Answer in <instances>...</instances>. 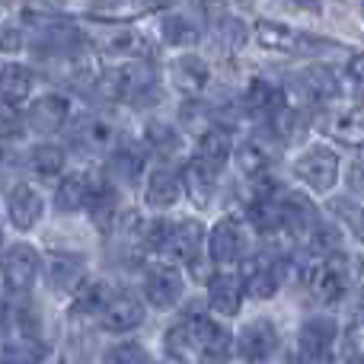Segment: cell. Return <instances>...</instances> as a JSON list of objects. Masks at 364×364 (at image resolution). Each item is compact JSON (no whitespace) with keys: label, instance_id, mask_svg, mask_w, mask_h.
<instances>
[{"label":"cell","instance_id":"1","mask_svg":"<svg viewBox=\"0 0 364 364\" xmlns=\"http://www.w3.org/2000/svg\"><path fill=\"white\" fill-rule=\"evenodd\" d=\"M352 278H355V269H352V262H348L346 250L320 256L304 272V284H307L310 301L323 310H336L348 301V294H352Z\"/></svg>","mask_w":364,"mask_h":364},{"label":"cell","instance_id":"2","mask_svg":"<svg viewBox=\"0 0 364 364\" xmlns=\"http://www.w3.org/2000/svg\"><path fill=\"white\" fill-rule=\"evenodd\" d=\"M237 275L243 282V294L252 301H272L288 282L291 259L282 250H250L237 265Z\"/></svg>","mask_w":364,"mask_h":364},{"label":"cell","instance_id":"3","mask_svg":"<svg viewBox=\"0 0 364 364\" xmlns=\"http://www.w3.org/2000/svg\"><path fill=\"white\" fill-rule=\"evenodd\" d=\"M291 173L310 195H329L342 182V157L326 141H310L294 154Z\"/></svg>","mask_w":364,"mask_h":364},{"label":"cell","instance_id":"4","mask_svg":"<svg viewBox=\"0 0 364 364\" xmlns=\"http://www.w3.org/2000/svg\"><path fill=\"white\" fill-rule=\"evenodd\" d=\"M250 246L252 230L243 214H220L211 227H205V259L211 269H233Z\"/></svg>","mask_w":364,"mask_h":364},{"label":"cell","instance_id":"5","mask_svg":"<svg viewBox=\"0 0 364 364\" xmlns=\"http://www.w3.org/2000/svg\"><path fill=\"white\" fill-rule=\"evenodd\" d=\"M102 87L119 102H128V106H151V102H157L160 77L147 58H132V61L106 70V74H102Z\"/></svg>","mask_w":364,"mask_h":364},{"label":"cell","instance_id":"6","mask_svg":"<svg viewBox=\"0 0 364 364\" xmlns=\"http://www.w3.org/2000/svg\"><path fill=\"white\" fill-rule=\"evenodd\" d=\"M42 278V252L29 240L4 246L0 252V288L10 297H29Z\"/></svg>","mask_w":364,"mask_h":364},{"label":"cell","instance_id":"7","mask_svg":"<svg viewBox=\"0 0 364 364\" xmlns=\"http://www.w3.org/2000/svg\"><path fill=\"white\" fill-rule=\"evenodd\" d=\"M154 259H166V262H176L182 269H198L205 259V224L198 218H176L166 220V233L164 243H160L157 256Z\"/></svg>","mask_w":364,"mask_h":364},{"label":"cell","instance_id":"8","mask_svg":"<svg viewBox=\"0 0 364 364\" xmlns=\"http://www.w3.org/2000/svg\"><path fill=\"white\" fill-rule=\"evenodd\" d=\"M186 272L176 262H166V259H154L151 265L141 275V301H144L147 310H166L179 307L182 297H186Z\"/></svg>","mask_w":364,"mask_h":364},{"label":"cell","instance_id":"9","mask_svg":"<svg viewBox=\"0 0 364 364\" xmlns=\"http://www.w3.org/2000/svg\"><path fill=\"white\" fill-rule=\"evenodd\" d=\"M282 352V329L269 316H252L233 333L230 355L237 361H272Z\"/></svg>","mask_w":364,"mask_h":364},{"label":"cell","instance_id":"10","mask_svg":"<svg viewBox=\"0 0 364 364\" xmlns=\"http://www.w3.org/2000/svg\"><path fill=\"white\" fill-rule=\"evenodd\" d=\"M45 211H48V205H45V195L38 192L36 182L29 179H19L13 182L10 188H6L4 195V220L6 227H13L16 233H32L38 224H42Z\"/></svg>","mask_w":364,"mask_h":364},{"label":"cell","instance_id":"11","mask_svg":"<svg viewBox=\"0 0 364 364\" xmlns=\"http://www.w3.org/2000/svg\"><path fill=\"white\" fill-rule=\"evenodd\" d=\"M278 154H282V141L269 128V134H252V138H243L240 144L233 141L230 164L240 179H256L272 173V166L278 164Z\"/></svg>","mask_w":364,"mask_h":364},{"label":"cell","instance_id":"12","mask_svg":"<svg viewBox=\"0 0 364 364\" xmlns=\"http://www.w3.org/2000/svg\"><path fill=\"white\" fill-rule=\"evenodd\" d=\"M23 119L32 134L55 138L64 128L74 125V102L64 93H42V96H36V100H29Z\"/></svg>","mask_w":364,"mask_h":364},{"label":"cell","instance_id":"13","mask_svg":"<svg viewBox=\"0 0 364 364\" xmlns=\"http://www.w3.org/2000/svg\"><path fill=\"white\" fill-rule=\"evenodd\" d=\"M147 320V307L141 301L138 291H128V288H115L109 304L102 307V314L96 316L102 333L109 336H132L134 329H141Z\"/></svg>","mask_w":364,"mask_h":364},{"label":"cell","instance_id":"14","mask_svg":"<svg viewBox=\"0 0 364 364\" xmlns=\"http://www.w3.org/2000/svg\"><path fill=\"white\" fill-rule=\"evenodd\" d=\"M339 339V323L326 314L307 316L297 326V364H326Z\"/></svg>","mask_w":364,"mask_h":364},{"label":"cell","instance_id":"15","mask_svg":"<svg viewBox=\"0 0 364 364\" xmlns=\"http://www.w3.org/2000/svg\"><path fill=\"white\" fill-rule=\"evenodd\" d=\"M205 304L208 314L220 316V320H237L243 314L246 294L237 269H218L205 278Z\"/></svg>","mask_w":364,"mask_h":364},{"label":"cell","instance_id":"16","mask_svg":"<svg viewBox=\"0 0 364 364\" xmlns=\"http://www.w3.org/2000/svg\"><path fill=\"white\" fill-rule=\"evenodd\" d=\"M141 179H144V186H141L144 208H151V211H157V214L173 211L182 201V179L173 164H160L154 170H144Z\"/></svg>","mask_w":364,"mask_h":364},{"label":"cell","instance_id":"17","mask_svg":"<svg viewBox=\"0 0 364 364\" xmlns=\"http://www.w3.org/2000/svg\"><path fill=\"white\" fill-rule=\"evenodd\" d=\"M147 157H151V154L138 144H115L112 151H109L102 179L115 188H134L147 170Z\"/></svg>","mask_w":364,"mask_h":364},{"label":"cell","instance_id":"18","mask_svg":"<svg viewBox=\"0 0 364 364\" xmlns=\"http://www.w3.org/2000/svg\"><path fill=\"white\" fill-rule=\"evenodd\" d=\"M42 278L51 288V294L70 297L87 278V259L77 252H55V256L42 259Z\"/></svg>","mask_w":364,"mask_h":364},{"label":"cell","instance_id":"19","mask_svg":"<svg viewBox=\"0 0 364 364\" xmlns=\"http://www.w3.org/2000/svg\"><path fill=\"white\" fill-rule=\"evenodd\" d=\"M220 166L205 164L198 157H188L179 170L182 179V198H188L195 208H208L214 201V192H218V182H220Z\"/></svg>","mask_w":364,"mask_h":364},{"label":"cell","instance_id":"20","mask_svg":"<svg viewBox=\"0 0 364 364\" xmlns=\"http://www.w3.org/2000/svg\"><path fill=\"white\" fill-rule=\"evenodd\" d=\"M166 77H170V83H173L176 93L195 100V96H201L205 87L211 83V68H208V61L201 55H195V51H182L179 58L170 61Z\"/></svg>","mask_w":364,"mask_h":364},{"label":"cell","instance_id":"21","mask_svg":"<svg viewBox=\"0 0 364 364\" xmlns=\"http://www.w3.org/2000/svg\"><path fill=\"white\" fill-rule=\"evenodd\" d=\"M100 182H102V176L87 173V170L64 173V176L58 179V186H55V198H51L55 211L58 214H83L90 195H93V188L100 186Z\"/></svg>","mask_w":364,"mask_h":364},{"label":"cell","instance_id":"22","mask_svg":"<svg viewBox=\"0 0 364 364\" xmlns=\"http://www.w3.org/2000/svg\"><path fill=\"white\" fill-rule=\"evenodd\" d=\"M115 284L109 282V278H93V282H87L83 278V284L74 291V294L68 297V316L70 320H96V316L102 314V307L109 304V297H112Z\"/></svg>","mask_w":364,"mask_h":364},{"label":"cell","instance_id":"23","mask_svg":"<svg viewBox=\"0 0 364 364\" xmlns=\"http://www.w3.org/2000/svg\"><path fill=\"white\" fill-rule=\"evenodd\" d=\"M141 147L147 154H154V157H160L164 164H170V160H176L186 151V138H182V132L173 122L151 119L144 125V132H141Z\"/></svg>","mask_w":364,"mask_h":364},{"label":"cell","instance_id":"24","mask_svg":"<svg viewBox=\"0 0 364 364\" xmlns=\"http://www.w3.org/2000/svg\"><path fill=\"white\" fill-rule=\"evenodd\" d=\"M243 109L259 122H269L278 109H284V87L265 80V77H252L243 90Z\"/></svg>","mask_w":364,"mask_h":364},{"label":"cell","instance_id":"25","mask_svg":"<svg viewBox=\"0 0 364 364\" xmlns=\"http://www.w3.org/2000/svg\"><path fill=\"white\" fill-rule=\"evenodd\" d=\"M252 38H256L265 51H275V55H294V51L314 48V38H307L304 32L291 29V26H284V23H272V19L259 23L256 29H252Z\"/></svg>","mask_w":364,"mask_h":364},{"label":"cell","instance_id":"26","mask_svg":"<svg viewBox=\"0 0 364 364\" xmlns=\"http://www.w3.org/2000/svg\"><path fill=\"white\" fill-rule=\"evenodd\" d=\"M36 90V74L19 61H0V102L4 106H26Z\"/></svg>","mask_w":364,"mask_h":364},{"label":"cell","instance_id":"27","mask_svg":"<svg viewBox=\"0 0 364 364\" xmlns=\"http://www.w3.org/2000/svg\"><path fill=\"white\" fill-rule=\"evenodd\" d=\"M230 151H233V132L227 125L211 122V125H205L198 132V138H195L192 157H198V160H205V164H214V166L224 170V166L230 164Z\"/></svg>","mask_w":364,"mask_h":364},{"label":"cell","instance_id":"28","mask_svg":"<svg viewBox=\"0 0 364 364\" xmlns=\"http://www.w3.org/2000/svg\"><path fill=\"white\" fill-rule=\"evenodd\" d=\"M26 164H29V170L36 173L38 179L58 182L68 173V151H64L61 144H55V141H42V144H36L29 151Z\"/></svg>","mask_w":364,"mask_h":364},{"label":"cell","instance_id":"29","mask_svg":"<svg viewBox=\"0 0 364 364\" xmlns=\"http://www.w3.org/2000/svg\"><path fill=\"white\" fill-rule=\"evenodd\" d=\"M157 32H160V42L170 45V48H192V45H198V38H201L198 23L188 19L186 13H176V10L160 16Z\"/></svg>","mask_w":364,"mask_h":364},{"label":"cell","instance_id":"30","mask_svg":"<svg viewBox=\"0 0 364 364\" xmlns=\"http://www.w3.org/2000/svg\"><path fill=\"white\" fill-rule=\"evenodd\" d=\"M211 38H214V45H218L220 51L233 55V51H240L246 42H250V26H246V19L230 16V13H227V16H218V19H214Z\"/></svg>","mask_w":364,"mask_h":364},{"label":"cell","instance_id":"31","mask_svg":"<svg viewBox=\"0 0 364 364\" xmlns=\"http://www.w3.org/2000/svg\"><path fill=\"white\" fill-rule=\"evenodd\" d=\"M77 144L90 147V151H112L115 147V128L106 119H83L74 132Z\"/></svg>","mask_w":364,"mask_h":364},{"label":"cell","instance_id":"32","mask_svg":"<svg viewBox=\"0 0 364 364\" xmlns=\"http://www.w3.org/2000/svg\"><path fill=\"white\" fill-rule=\"evenodd\" d=\"M329 134H333L336 141H342L346 147L358 151L361 141H364V122H361V109H358V102H355L352 109H342V112L336 115L333 125H329Z\"/></svg>","mask_w":364,"mask_h":364},{"label":"cell","instance_id":"33","mask_svg":"<svg viewBox=\"0 0 364 364\" xmlns=\"http://www.w3.org/2000/svg\"><path fill=\"white\" fill-rule=\"evenodd\" d=\"M102 364H154V355L147 352L144 342L122 336L119 342H112V346L102 352Z\"/></svg>","mask_w":364,"mask_h":364},{"label":"cell","instance_id":"34","mask_svg":"<svg viewBox=\"0 0 364 364\" xmlns=\"http://www.w3.org/2000/svg\"><path fill=\"white\" fill-rule=\"evenodd\" d=\"M26 134H29V128H26L23 112L16 106H4L0 102V144H16Z\"/></svg>","mask_w":364,"mask_h":364},{"label":"cell","instance_id":"35","mask_svg":"<svg viewBox=\"0 0 364 364\" xmlns=\"http://www.w3.org/2000/svg\"><path fill=\"white\" fill-rule=\"evenodd\" d=\"M26 48V32L16 23H0V55H19Z\"/></svg>","mask_w":364,"mask_h":364},{"label":"cell","instance_id":"36","mask_svg":"<svg viewBox=\"0 0 364 364\" xmlns=\"http://www.w3.org/2000/svg\"><path fill=\"white\" fill-rule=\"evenodd\" d=\"M339 83H348V90H352V96H358V93H361V58H358V55H352V58H348V64H346V68H342Z\"/></svg>","mask_w":364,"mask_h":364},{"label":"cell","instance_id":"37","mask_svg":"<svg viewBox=\"0 0 364 364\" xmlns=\"http://www.w3.org/2000/svg\"><path fill=\"white\" fill-rule=\"evenodd\" d=\"M348 192H352V198L361 195V160L358 157H355L352 166H348Z\"/></svg>","mask_w":364,"mask_h":364},{"label":"cell","instance_id":"38","mask_svg":"<svg viewBox=\"0 0 364 364\" xmlns=\"http://www.w3.org/2000/svg\"><path fill=\"white\" fill-rule=\"evenodd\" d=\"M154 364H186V361H179V358H170V355H166L164 361H154Z\"/></svg>","mask_w":364,"mask_h":364},{"label":"cell","instance_id":"39","mask_svg":"<svg viewBox=\"0 0 364 364\" xmlns=\"http://www.w3.org/2000/svg\"><path fill=\"white\" fill-rule=\"evenodd\" d=\"M237 364H272V361H237Z\"/></svg>","mask_w":364,"mask_h":364},{"label":"cell","instance_id":"40","mask_svg":"<svg viewBox=\"0 0 364 364\" xmlns=\"http://www.w3.org/2000/svg\"><path fill=\"white\" fill-rule=\"evenodd\" d=\"M0 364H10V361H0Z\"/></svg>","mask_w":364,"mask_h":364}]
</instances>
